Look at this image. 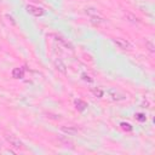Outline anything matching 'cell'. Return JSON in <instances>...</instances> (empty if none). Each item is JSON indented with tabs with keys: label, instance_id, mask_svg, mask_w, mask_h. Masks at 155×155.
Masks as SVG:
<instances>
[{
	"label": "cell",
	"instance_id": "6da1fadb",
	"mask_svg": "<svg viewBox=\"0 0 155 155\" xmlns=\"http://www.w3.org/2000/svg\"><path fill=\"white\" fill-rule=\"evenodd\" d=\"M113 42L121 50H131L132 45L130 44V41H127L126 39H121V38H114Z\"/></svg>",
	"mask_w": 155,
	"mask_h": 155
},
{
	"label": "cell",
	"instance_id": "7a4b0ae2",
	"mask_svg": "<svg viewBox=\"0 0 155 155\" xmlns=\"http://www.w3.org/2000/svg\"><path fill=\"white\" fill-rule=\"evenodd\" d=\"M26 10L29 15H33L35 17H40L45 14V10L41 9V8H38V6H34V5H27L26 6Z\"/></svg>",
	"mask_w": 155,
	"mask_h": 155
},
{
	"label": "cell",
	"instance_id": "3957f363",
	"mask_svg": "<svg viewBox=\"0 0 155 155\" xmlns=\"http://www.w3.org/2000/svg\"><path fill=\"white\" fill-rule=\"evenodd\" d=\"M5 138H6V141L10 143L11 147H14V148H16V149H22V148H23V143L20 141V138H17V137H15V136H12V135H6Z\"/></svg>",
	"mask_w": 155,
	"mask_h": 155
},
{
	"label": "cell",
	"instance_id": "277c9868",
	"mask_svg": "<svg viewBox=\"0 0 155 155\" xmlns=\"http://www.w3.org/2000/svg\"><path fill=\"white\" fill-rule=\"evenodd\" d=\"M108 93H109V96L112 97V99H114V101H122V99H125V96L121 95L119 91H116V90H114V88H110V90L108 91Z\"/></svg>",
	"mask_w": 155,
	"mask_h": 155
},
{
	"label": "cell",
	"instance_id": "5b68a950",
	"mask_svg": "<svg viewBox=\"0 0 155 155\" xmlns=\"http://www.w3.org/2000/svg\"><path fill=\"white\" fill-rule=\"evenodd\" d=\"M61 131L63 133H66L67 136H74L78 133V129L74 127V126H62L61 127Z\"/></svg>",
	"mask_w": 155,
	"mask_h": 155
},
{
	"label": "cell",
	"instance_id": "8992f818",
	"mask_svg": "<svg viewBox=\"0 0 155 155\" xmlns=\"http://www.w3.org/2000/svg\"><path fill=\"white\" fill-rule=\"evenodd\" d=\"M55 38H56L55 40H56L57 42H60L62 46H64V47H67V48H69V50H73V48H74V47H73V45H72L69 41H67L66 39H63L62 36H60V35H55Z\"/></svg>",
	"mask_w": 155,
	"mask_h": 155
},
{
	"label": "cell",
	"instance_id": "52a82bcc",
	"mask_svg": "<svg viewBox=\"0 0 155 155\" xmlns=\"http://www.w3.org/2000/svg\"><path fill=\"white\" fill-rule=\"evenodd\" d=\"M55 67H56V69H57L58 72H61L62 74H67V68H66V64L62 62V60L57 58V60L55 61Z\"/></svg>",
	"mask_w": 155,
	"mask_h": 155
},
{
	"label": "cell",
	"instance_id": "ba28073f",
	"mask_svg": "<svg viewBox=\"0 0 155 155\" xmlns=\"http://www.w3.org/2000/svg\"><path fill=\"white\" fill-rule=\"evenodd\" d=\"M90 21L95 26H101L102 23H104V18L101 17L98 14L97 15H93V16H90Z\"/></svg>",
	"mask_w": 155,
	"mask_h": 155
},
{
	"label": "cell",
	"instance_id": "9c48e42d",
	"mask_svg": "<svg viewBox=\"0 0 155 155\" xmlns=\"http://www.w3.org/2000/svg\"><path fill=\"white\" fill-rule=\"evenodd\" d=\"M125 18H126V20H127L130 23H133V24H138V23H141L139 18H138L137 16H135L133 14H131V12L125 14Z\"/></svg>",
	"mask_w": 155,
	"mask_h": 155
},
{
	"label": "cell",
	"instance_id": "30bf717a",
	"mask_svg": "<svg viewBox=\"0 0 155 155\" xmlns=\"http://www.w3.org/2000/svg\"><path fill=\"white\" fill-rule=\"evenodd\" d=\"M12 78H15V79L24 78V68H15L12 70Z\"/></svg>",
	"mask_w": 155,
	"mask_h": 155
},
{
	"label": "cell",
	"instance_id": "8fae6325",
	"mask_svg": "<svg viewBox=\"0 0 155 155\" xmlns=\"http://www.w3.org/2000/svg\"><path fill=\"white\" fill-rule=\"evenodd\" d=\"M74 103H75V106H76V109L80 110V112H84L87 108V103L84 102L82 99H75Z\"/></svg>",
	"mask_w": 155,
	"mask_h": 155
},
{
	"label": "cell",
	"instance_id": "7c38bea8",
	"mask_svg": "<svg viewBox=\"0 0 155 155\" xmlns=\"http://www.w3.org/2000/svg\"><path fill=\"white\" fill-rule=\"evenodd\" d=\"M85 12H86L88 16H93V15H97V14H98L97 10L93 9V8H86V9H85Z\"/></svg>",
	"mask_w": 155,
	"mask_h": 155
},
{
	"label": "cell",
	"instance_id": "4fadbf2b",
	"mask_svg": "<svg viewBox=\"0 0 155 155\" xmlns=\"http://www.w3.org/2000/svg\"><path fill=\"white\" fill-rule=\"evenodd\" d=\"M91 91H92V93H93L96 97H98V98H101V97L103 96V91H102L101 88H92Z\"/></svg>",
	"mask_w": 155,
	"mask_h": 155
},
{
	"label": "cell",
	"instance_id": "5bb4252c",
	"mask_svg": "<svg viewBox=\"0 0 155 155\" xmlns=\"http://www.w3.org/2000/svg\"><path fill=\"white\" fill-rule=\"evenodd\" d=\"M145 45L148 46V50L150 51V52H154V45L151 41H145Z\"/></svg>",
	"mask_w": 155,
	"mask_h": 155
},
{
	"label": "cell",
	"instance_id": "9a60e30c",
	"mask_svg": "<svg viewBox=\"0 0 155 155\" xmlns=\"http://www.w3.org/2000/svg\"><path fill=\"white\" fill-rule=\"evenodd\" d=\"M121 127H122L124 130H126V131H131V130H132L131 125H129V124H125V122H121Z\"/></svg>",
	"mask_w": 155,
	"mask_h": 155
},
{
	"label": "cell",
	"instance_id": "2e32d148",
	"mask_svg": "<svg viewBox=\"0 0 155 155\" xmlns=\"http://www.w3.org/2000/svg\"><path fill=\"white\" fill-rule=\"evenodd\" d=\"M81 76H82V79H84L85 81H88V82H92V81H93V79H91V76H88V75H86V74H82Z\"/></svg>",
	"mask_w": 155,
	"mask_h": 155
},
{
	"label": "cell",
	"instance_id": "e0dca14e",
	"mask_svg": "<svg viewBox=\"0 0 155 155\" xmlns=\"http://www.w3.org/2000/svg\"><path fill=\"white\" fill-rule=\"evenodd\" d=\"M136 119H137L138 121H145V116H144L143 114H137V115H136Z\"/></svg>",
	"mask_w": 155,
	"mask_h": 155
}]
</instances>
